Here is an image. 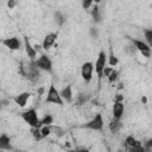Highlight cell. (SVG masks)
<instances>
[{
	"mask_svg": "<svg viewBox=\"0 0 152 152\" xmlns=\"http://www.w3.org/2000/svg\"><path fill=\"white\" fill-rule=\"evenodd\" d=\"M22 118L23 120L29 125L31 126L32 128H41L42 125H41V119L38 118V113L36 111V108H30L25 112L22 113Z\"/></svg>",
	"mask_w": 152,
	"mask_h": 152,
	"instance_id": "6da1fadb",
	"label": "cell"
},
{
	"mask_svg": "<svg viewBox=\"0 0 152 152\" xmlns=\"http://www.w3.org/2000/svg\"><path fill=\"white\" fill-rule=\"evenodd\" d=\"M45 102L46 104H54V105H57V106H63V104H64V101L61 96V93L56 89V87L54 85H51L49 90H48Z\"/></svg>",
	"mask_w": 152,
	"mask_h": 152,
	"instance_id": "7a4b0ae2",
	"label": "cell"
},
{
	"mask_svg": "<svg viewBox=\"0 0 152 152\" xmlns=\"http://www.w3.org/2000/svg\"><path fill=\"white\" fill-rule=\"evenodd\" d=\"M35 62V65L42 70V71H45V72H52V61L50 59V57L48 55H41Z\"/></svg>",
	"mask_w": 152,
	"mask_h": 152,
	"instance_id": "3957f363",
	"label": "cell"
},
{
	"mask_svg": "<svg viewBox=\"0 0 152 152\" xmlns=\"http://www.w3.org/2000/svg\"><path fill=\"white\" fill-rule=\"evenodd\" d=\"M25 77L29 81L33 82V83H37L38 80L41 79V70L35 65L33 61H31V63L26 65V75H25Z\"/></svg>",
	"mask_w": 152,
	"mask_h": 152,
	"instance_id": "277c9868",
	"label": "cell"
},
{
	"mask_svg": "<svg viewBox=\"0 0 152 152\" xmlns=\"http://www.w3.org/2000/svg\"><path fill=\"white\" fill-rule=\"evenodd\" d=\"M107 63H108V57H107L106 52H105L104 50H101V51L99 52L98 58H96V62H95V64H94L95 72L100 76V77H101L102 74H104V70H105Z\"/></svg>",
	"mask_w": 152,
	"mask_h": 152,
	"instance_id": "5b68a950",
	"label": "cell"
},
{
	"mask_svg": "<svg viewBox=\"0 0 152 152\" xmlns=\"http://www.w3.org/2000/svg\"><path fill=\"white\" fill-rule=\"evenodd\" d=\"M85 128H88V130H93V131H101L102 127H104V118L100 113L95 114L93 117L92 120H89L85 126Z\"/></svg>",
	"mask_w": 152,
	"mask_h": 152,
	"instance_id": "8992f818",
	"label": "cell"
},
{
	"mask_svg": "<svg viewBox=\"0 0 152 152\" xmlns=\"http://www.w3.org/2000/svg\"><path fill=\"white\" fill-rule=\"evenodd\" d=\"M94 63L93 62H85L81 67V76L86 82H90L93 79V72H94Z\"/></svg>",
	"mask_w": 152,
	"mask_h": 152,
	"instance_id": "52a82bcc",
	"label": "cell"
},
{
	"mask_svg": "<svg viewBox=\"0 0 152 152\" xmlns=\"http://www.w3.org/2000/svg\"><path fill=\"white\" fill-rule=\"evenodd\" d=\"M132 44L134 45V48H135L137 50L140 51V54H141L144 57L150 58V57L152 56V54H151V48L148 46V44H147L146 42H143V41L132 38Z\"/></svg>",
	"mask_w": 152,
	"mask_h": 152,
	"instance_id": "ba28073f",
	"label": "cell"
},
{
	"mask_svg": "<svg viewBox=\"0 0 152 152\" xmlns=\"http://www.w3.org/2000/svg\"><path fill=\"white\" fill-rule=\"evenodd\" d=\"M6 48H9L10 50L12 51H17V50H20L22 48V41L18 38V37H10V38H5L3 39L1 42Z\"/></svg>",
	"mask_w": 152,
	"mask_h": 152,
	"instance_id": "9c48e42d",
	"label": "cell"
},
{
	"mask_svg": "<svg viewBox=\"0 0 152 152\" xmlns=\"http://www.w3.org/2000/svg\"><path fill=\"white\" fill-rule=\"evenodd\" d=\"M24 46H25V51H26L28 57H29L31 61H36V57H37L38 52L35 50L33 45L30 43V41H29L28 37H24Z\"/></svg>",
	"mask_w": 152,
	"mask_h": 152,
	"instance_id": "30bf717a",
	"label": "cell"
},
{
	"mask_svg": "<svg viewBox=\"0 0 152 152\" xmlns=\"http://www.w3.org/2000/svg\"><path fill=\"white\" fill-rule=\"evenodd\" d=\"M112 112H113V119L121 120L122 117H124V113H125V106H124V102H114Z\"/></svg>",
	"mask_w": 152,
	"mask_h": 152,
	"instance_id": "8fae6325",
	"label": "cell"
},
{
	"mask_svg": "<svg viewBox=\"0 0 152 152\" xmlns=\"http://www.w3.org/2000/svg\"><path fill=\"white\" fill-rule=\"evenodd\" d=\"M30 96H31V94H30L29 92H24V93H20V94H18V95H16V96L13 98V101H14L19 107H25L26 104H28V101H29V99H30Z\"/></svg>",
	"mask_w": 152,
	"mask_h": 152,
	"instance_id": "7c38bea8",
	"label": "cell"
},
{
	"mask_svg": "<svg viewBox=\"0 0 152 152\" xmlns=\"http://www.w3.org/2000/svg\"><path fill=\"white\" fill-rule=\"evenodd\" d=\"M57 36H58L57 33H49V35H46L45 38H44V41H43V44H42L43 49L44 50H49L51 46H54L55 43H56Z\"/></svg>",
	"mask_w": 152,
	"mask_h": 152,
	"instance_id": "4fadbf2b",
	"label": "cell"
},
{
	"mask_svg": "<svg viewBox=\"0 0 152 152\" xmlns=\"http://www.w3.org/2000/svg\"><path fill=\"white\" fill-rule=\"evenodd\" d=\"M59 93H61V96H62L63 101H67V102L72 101V88H71V86L64 87Z\"/></svg>",
	"mask_w": 152,
	"mask_h": 152,
	"instance_id": "5bb4252c",
	"label": "cell"
},
{
	"mask_svg": "<svg viewBox=\"0 0 152 152\" xmlns=\"http://www.w3.org/2000/svg\"><path fill=\"white\" fill-rule=\"evenodd\" d=\"M0 148L1 151H5V150H12V146H11V138L6 134H1L0 137Z\"/></svg>",
	"mask_w": 152,
	"mask_h": 152,
	"instance_id": "9a60e30c",
	"label": "cell"
},
{
	"mask_svg": "<svg viewBox=\"0 0 152 152\" xmlns=\"http://www.w3.org/2000/svg\"><path fill=\"white\" fill-rule=\"evenodd\" d=\"M109 131L112 133H117L120 131V128L122 127V124H121V120H117V119H112V121L109 122Z\"/></svg>",
	"mask_w": 152,
	"mask_h": 152,
	"instance_id": "2e32d148",
	"label": "cell"
},
{
	"mask_svg": "<svg viewBox=\"0 0 152 152\" xmlns=\"http://www.w3.org/2000/svg\"><path fill=\"white\" fill-rule=\"evenodd\" d=\"M125 145H126V147H133V146H140L143 144L139 140H137L133 135H128L125 138Z\"/></svg>",
	"mask_w": 152,
	"mask_h": 152,
	"instance_id": "e0dca14e",
	"label": "cell"
},
{
	"mask_svg": "<svg viewBox=\"0 0 152 152\" xmlns=\"http://www.w3.org/2000/svg\"><path fill=\"white\" fill-rule=\"evenodd\" d=\"M92 16L95 23H99L101 20V16H100V9L96 4H94V6L92 7Z\"/></svg>",
	"mask_w": 152,
	"mask_h": 152,
	"instance_id": "ac0fdd59",
	"label": "cell"
},
{
	"mask_svg": "<svg viewBox=\"0 0 152 152\" xmlns=\"http://www.w3.org/2000/svg\"><path fill=\"white\" fill-rule=\"evenodd\" d=\"M52 122H54V118H52V115H50V114L45 115V117L41 120V125H42V126H50Z\"/></svg>",
	"mask_w": 152,
	"mask_h": 152,
	"instance_id": "d6986e66",
	"label": "cell"
},
{
	"mask_svg": "<svg viewBox=\"0 0 152 152\" xmlns=\"http://www.w3.org/2000/svg\"><path fill=\"white\" fill-rule=\"evenodd\" d=\"M118 63H119L118 57H117V56L111 51V55H109V57H108V64H109V67H111V68H113V67H115Z\"/></svg>",
	"mask_w": 152,
	"mask_h": 152,
	"instance_id": "ffe728a7",
	"label": "cell"
},
{
	"mask_svg": "<svg viewBox=\"0 0 152 152\" xmlns=\"http://www.w3.org/2000/svg\"><path fill=\"white\" fill-rule=\"evenodd\" d=\"M32 135L35 138L36 141H39L43 139V135H42V132H41V128H32Z\"/></svg>",
	"mask_w": 152,
	"mask_h": 152,
	"instance_id": "44dd1931",
	"label": "cell"
},
{
	"mask_svg": "<svg viewBox=\"0 0 152 152\" xmlns=\"http://www.w3.org/2000/svg\"><path fill=\"white\" fill-rule=\"evenodd\" d=\"M144 37H145V41L146 43H151L152 42V29H145L144 30Z\"/></svg>",
	"mask_w": 152,
	"mask_h": 152,
	"instance_id": "7402d4cb",
	"label": "cell"
},
{
	"mask_svg": "<svg viewBox=\"0 0 152 152\" xmlns=\"http://www.w3.org/2000/svg\"><path fill=\"white\" fill-rule=\"evenodd\" d=\"M127 151L128 152H147V150L143 145H140V146H133V147H127Z\"/></svg>",
	"mask_w": 152,
	"mask_h": 152,
	"instance_id": "603a6c76",
	"label": "cell"
},
{
	"mask_svg": "<svg viewBox=\"0 0 152 152\" xmlns=\"http://www.w3.org/2000/svg\"><path fill=\"white\" fill-rule=\"evenodd\" d=\"M55 18H56V23H57L58 25H62V24H64V22H65V17H64L61 12H56V13H55Z\"/></svg>",
	"mask_w": 152,
	"mask_h": 152,
	"instance_id": "cb8c5ba5",
	"label": "cell"
},
{
	"mask_svg": "<svg viewBox=\"0 0 152 152\" xmlns=\"http://www.w3.org/2000/svg\"><path fill=\"white\" fill-rule=\"evenodd\" d=\"M41 132H42L43 138H46V137H49L51 134V128H50V126H42L41 127Z\"/></svg>",
	"mask_w": 152,
	"mask_h": 152,
	"instance_id": "d4e9b609",
	"label": "cell"
},
{
	"mask_svg": "<svg viewBox=\"0 0 152 152\" xmlns=\"http://www.w3.org/2000/svg\"><path fill=\"white\" fill-rule=\"evenodd\" d=\"M118 76H119V71H117V70H113L112 71V74L108 76V81L111 82V83H113V82H115L117 80H118Z\"/></svg>",
	"mask_w": 152,
	"mask_h": 152,
	"instance_id": "484cf974",
	"label": "cell"
},
{
	"mask_svg": "<svg viewBox=\"0 0 152 152\" xmlns=\"http://www.w3.org/2000/svg\"><path fill=\"white\" fill-rule=\"evenodd\" d=\"M94 4H95V3L90 1V0H87V1H83V3H82V7H83L85 10H88V9L93 7V6H94Z\"/></svg>",
	"mask_w": 152,
	"mask_h": 152,
	"instance_id": "4316f807",
	"label": "cell"
},
{
	"mask_svg": "<svg viewBox=\"0 0 152 152\" xmlns=\"http://www.w3.org/2000/svg\"><path fill=\"white\" fill-rule=\"evenodd\" d=\"M114 70V68H111V67H106L105 70H104V75L106 76V77H108V76L112 74V71Z\"/></svg>",
	"mask_w": 152,
	"mask_h": 152,
	"instance_id": "83f0119b",
	"label": "cell"
},
{
	"mask_svg": "<svg viewBox=\"0 0 152 152\" xmlns=\"http://www.w3.org/2000/svg\"><path fill=\"white\" fill-rule=\"evenodd\" d=\"M114 102H124V95L117 94V96L114 98Z\"/></svg>",
	"mask_w": 152,
	"mask_h": 152,
	"instance_id": "f1b7e54d",
	"label": "cell"
},
{
	"mask_svg": "<svg viewBox=\"0 0 152 152\" xmlns=\"http://www.w3.org/2000/svg\"><path fill=\"white\" fill-rule=\"evenodd\" d=\"M90 33H92V36H93V37L98 38V35H99V32H98V29H95V28H92V29H90Z\"/></svg>",
	"mask_w": 152,
	"mask_h": 152,
	"instance_id": "f546056e",
	"label": "cell"
},
{
	"mask_svg": "<svg viewBox=\"0 0 152 152\" xmlns=\"http://www.w3.org/2000/svg\"><path fill=\"white\" fill-rule=\"evenodd\" d=\"M7 6H9V9H13L16 6V1H13V0H10V1H7Z\"/></svg>",
	"mask_w": 152,
	"mask_h": 152,
	"instance_id": "4dcf8cb0",
	"label": "cell"
},
{
	"mask_svg": "<svg viewBox=\"0 0 152 152\" xmlns=\"http://www.w3.org/2000/svg\"><path fill=\"white\" fill-rule=\"evenodd\" d=\"M69 152H89L88 148H77V150H74V151H69Z\"/></svg>",
	"mask_w": 152,
	"mask_h": 152,
	"instance_id": "1f68e13d",
	"label": "cell"
},
{
	"mask_svg": "<svg viewBox=\"0 0 152 152\" xmlns=\"http://www.w3.org/2000/svg\"><path fill=\"white\" fill-rule=\"evenodd\" d=\"M33 48H35V50L37 51V52H41V48H43V46H41V45H38V44H36V45H33Z\"/></svg>",
	"mask_w": 152,
	"mask_h": 152,
	"instance_id": "d6a6232c",
	"label": "cell"
},
{
	"mask_svg": "<svg viewBox=\"0 0 152 152\" xmlns=\"http://www.w3.org/2000/svg\"><path fill=\"white\" fill-rule=\"evenodd\" d=\"M141 102H143L144 105H146V104H147V98H146V96H143V98H141Z\"/></svg>",
	"mask_w": 152,
	"mask_h": 152,
	"instance_id": "836d02e7",
	"label": "cell"
},
{
	"mask_svg": "<svg viewBox=\"0 0 152 152\" xmlns=\"http://www.w3.org/2000/svg\"><path fill=\"white\" fill-rule=\"evenodd\" d=\"M151 54H152V46H151Z\"/></svg>",
	"mask_w": 152,
	"mask_h": 152,
	"instance_id": "e575fe53",
	"label": "cell"
},
{
	"mask_svg": "<svg viewBox=\"0 0 152 152\" xmlns=\"http://www.w3.org/2000/svg\"><path fill=\"white\" fill-rule=\"evenodd\" d=\"M16 152H20V151H16Z\"/></svg>",
	"mask_w": 152,
	"mask_h": 152,
	"instance_id": "d590c367",
	"label": "cell"
},
{
	"mask_svg": "<svg viewBox=\"0 0 152 152\" xmlns=\"http://www.w3.org/2000/svg\"><path fill=\"white\" fill-rule=\"evenodd\" d=\"M3 152H4V151H3Z\"/></svg>",
	"mask_w": 152,
	"mask_h": 152,
	"instance_id": "8d00e7d4",
	"label": "cell"
}]
</instances>
